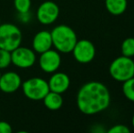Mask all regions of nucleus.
Here are the masks:
<instances>
[{
    "instance_id": "obj_3",
    "label": "nucleus",
    "mask_w": 134,
    "mask_h": 133,
    "mask_svg": "<svg viewBox=\"0 0 134 133\" xmlns=\"http://www.w3.org/2000/svg\"><path fill=\"white\" fill-rule=\"evenodd\" d=\"M22 32L18 26L11 23L0 25V48L13 51L21 46Z\"/></svg>"
},
{
    "instance_id": "obj_22",
    "label": "nucleus",
    "mask_w": 134,
    "mask_h": 133,
    "mask_svg": "<svg viewBox=\"0 0 134 133\" xmlns=\"http://www.w3.org/2000/svg\"><path fill=\"white\" fill-rule=\"evenodd\" d=\"M131 125H132V127H133V129H134V114H133V116H132V119H131Z\"/></svg>"
},
{
    "instance_id": "obj_19",
    "label": "nucleus",
    "mask_w": 134,
    "mask_h": 133,
    "mask_svg": "<svg viewBox=\"0 0 134 133\" xmlns=\"http://www.w3.org/2000/svg\"><path fill=\"white\" fill-rule=\"evenodd\" d=\"M108 133H131V130L125 125H115L108 130Z\"/></svg>"
},
{
    "instance_id": "obj_8",
    "label": "nucleus",
    "mask_w": 134,
    "mask_h": 133,
    "mask_svg": "<svg viewBox=\"0 0 134 133\" xmlns=\"http://www.w3.org/2000/svg\"><path fill=\"white\" fill-rule=\"evenodd\" d=\"M59 16V7L53 1H45L38 7L37 18L42 25L48 26L53 24Z\"/></svg>"
},
{
    "instance_id": "obj_7",
    "label": "nucleus",
    "mask_w": 134,
    "mask_h": 133,
    "mask_svg": "<svg viewBox=\"0 0 134 133\" xmlns=\"http://www.w3.org/2000/svg\"><path fill=\"white\" fill-rule=\"evenodd\" d=\"M37 60V56L34 50L19 46L11 51V62L19 68H29L33 67Z\"/></svg>"
},
{
    "instance_id": "obj_5",
    "label": "nucleus",
    "mask_w": 134,
    "mask_h": 133,
    "mask_svg": "<svg viewBox=\"0 0 134 133\" xmlns=\"http://www.w3.org/2000/svg\"><path fill=\"white\" fill-rule=\"evenodd\" d=\"M23 93L28 100H42L47 94L49 92V87L47 80L42 78H28L22 83Z\"/></svg>"
},
{
    "instance_id": "obj_6",
    "label": "nucleus",
    "mask_w": 134,
    "mask_h": 133,
    "mask_svg": "<svg viewBox=\"0 0 134 133\" xmlns=\"http://www.w3.org/2000/svg\"><path fill=\"white\" fill-rule=\"evenodd\" d=\"M71 52L77 62L80 64H88L95 57L96 48L91 41L88 39H81L77 41Z\"/></svg>"
},
{
    "instance_id": "obj_10",
    "label": "nucleus",
    "mask_w": 134,
    "mask_h": 133,
    "mask_svg": "<svg viewBox=\"0 0 134 133\" xmlns=\"http://www.w3.org/2000/svg\"><path fill=\"white\" fill-rule=\"evenodd\" d=\"M22 80L20 76L14 71H8L1 75L0 90L4 93H14L21 87Z\"/></svg>"
},
{
    "instance_id": "obj_17",
    "label": "nucleus",
    "mask_w": 134,
    "mask_h": 133,
    "mask_svg": "<svg viewBox=\"0 0 134 133\" xmlns=\"http://www.w3.org/2000/svg\"><path fill=\"white\" fill-rule=\"evenodd\" d=\"M14 5L18 13H27L31 8V0H14Z\"/></svg>"
},
{
    "instance_id": "obj_14",
    "label": "nucleus",
    "mask_w": 134,
    "mask_h": 133,
    "mask_svg": "<svg viewBox=\"0 0 134 133\" xmlns=\"http://www.w3.org/2000/svg\"><path fill=\"white\" fill-rule=\"evenodd\" d=\"M107 10L114 16H120L126 11L128 7L127 0H105Z\"/></svg>"
},
{
    "instance_id": "obj_11",
    "label": "nucleus",
    "mask_w": 134,
    "mask_h": 133,
    "mask_svg": "<svg viewBox=\"0 0 134 133\" xmlns=\"http://www.w3.org/2000/svg\"><path fill=\"white\" fill-rule=\"evenodd\" d=\"M48 83L50 91L62 94L69 89L70 86V78L66 73L56 71L52 73V76L50 77Z\"/></svg>"
},
{
    "instance_id": "obj_9",
    "label": "nucleus",
    "mask_w": 134,
    "mask_h": 133,
    "mask_svg": "<svg viewBox=\"0 0 134 133\" xmlns=\"http://www.w3.org/2000/svg\"><path fill=\"white\" fill-rule=\"evenodd\" d=\"M38 63L41 70L52 74L59 68L61 65V56L58 50L50 48L40 54Z\"/></svg>"
},
{
    "instance_id": "obj_21",
    "label": "nucleus",
    "mask_w": 134,
    "mask_h": 133,
    "mask_svg": "<svg viewBox=\"0 0 134 133\" xmlns=\"http://www.w3.org/2000/svg\"><path fill=\"white\" fill-rule=\"evenodd\" d=\"M31 18L29 12L27 13H18V19L22 23H27Z\"/></svg>"
},
{
    "instance_id": "obj_4",
    "label": "nucleus",
    "mask_w": 134,
    "mask_h": 133,
    "mask_svg": "<svg viewBox=\"0 0 134 133\" xmlns=\"http://www.w3.org/2000/svg\"><path fill=\"white\" fill-rule=\"evenodd\" d=\"M109 72L113 79L124 82L134 77V61L131 57L120 56L109 65Z\"/></svg>"
},
{
    "instance_id": "obj_18",
    "label": "nucleus",
    "mask_w": 134,
    "mask_h": 133,
    "mask_svg": "<svg viewBox=\"0 0 134 133\" xmlns=\"http://www.w3.org/2000/svg\"><path fill=\"white\" fill-rule=\"evenodd\" d=\"M11 64V52L0 48V69L7 68Z\"/></svg>"
},
{
    "instance_id": "obj_2",
    "label": "nucleus",
    "mask_w": 134,
    "mask_h": 133,
    "mask_svg": "<svg viewBox=\"0 0 134 133\" xmlns=\"http://www.w3.org/2000/svg\"><path fill=\"white\" fill-rule=\"evenodd\" d=\"M50 33L53 46L59 53H70L78 41L76 32L67 25L57 26Z\"/></svg>"
},
{
    "instance_id": "obj_1",
    "label": "nucleus",
    "mask_w": 134,
    "mask_h": 133,
    "mask_svg": "<svg viewBox=\"0 0 134 133\" xmlns=\"http://www.w3.org/2000/svg\"><path fill=\"white\" fill-rule=\"evenodd\" d=\"M110 104V93L103 83L90 81L82 86L77 95V106L85 115L104 111Z\"/></svg>"
},
{
    "instance_id": "obj_20",
    "label": "nucleus",
    "mask_w": 134,
    "mask_h": 133,
    "mask_svg": "<svg viewBox=\"0 0 134 133\" xmlns=\"http://www.w3.org/2000/svg\"><path fill=\"white\" fill-rule=\"evenodd\" d=\"M12 127L7 121H0V133H11Z\"/></svg>"
},
{
    "instance_id": "obj_13",
    "label": "nucleus",
    "mask_w": 134,
    "mask_h": 133,
    "mask_svg": "<svg viewBox=\"0 0 134 133\" xmlns=\"http://www.w3.org/2000/svg\"><path fill=\"white\" fill-rule=\"evenodd\" d=\"M42 100L45 107L49 110H58L63 105V98L61 94L54 91H49Z\"/></svg>"
},
{
    "instance_id": "obj_16",
    "label": "nucleus",
    "mask_w": 134,
    "mask_h": 133,
    "mask_svg": "<svg viewBox=\"0 0 134 133\" xmlns=\"http://www.w3.org/2000/svg\"><path fill=\"white\" fill-rule=\"evenodd\" d=\"M120 49L122 56L132 57L134 56V37H128L124 39L123 42L121 43Z\"/></svg>"
},
{
    "instance_id": "obj_12",
    "label": "nucleus",
    "mask_w": 134,
    "mask_h": 133,
    "mask_svg": "<svg viewBox=\"0 0 134 133\" xmlns=\"http://www.w3.org/2000/svg\"><path fill=\"white\" fill-rule=\"evenodd\" d=\"M52 46H53V43H52L50 31L41 30L34 36L33 41H32V47H33V50L36 53H43V52L50 49Z\"/></svg>"
},
{
    "instance_id": "obj_15",
    "label": "nucleus",
    "mask_w": 134,
    "mask_h": 133,
    "mask_svg": "<svg viewBox=\"0 0 134 133\" xmlns=\"http://www.w3.org/2000/svg\"><path fill=\"white\" fill-rule=\"evenodd\" d=\"M122 92L125 98L131 102H134V77L122 82Z\"/></svg>"
},
{
    "instance_id": "obj_24",
    "label": "nucleus",
    "mask_w": 134,
    "mask_h": 133,
    "mask_svg": "<svg viewBox=\"0 0 134 133\" xmlns=\"http://www.w3.org/2000/svg\"><path fill=\"white\" fill-rule=\"evenodd\" d=\"M1 75H2V74H1V72H0V78H1Z\"/></svg>"
},
{
    "instance_id": "obj_23",
    "label": "nucleus",
    "mask_w": 134,
    "mask_h": 133,
    "mask_svg": "<svg viewBox=\"0 0 134 133\" xmlns=\"http://www.w3.org/2000/svg\"><path fill=\"white\" fill-rule=\"evenodd\" d=\"M0 25H1V18H0Z\"/></svg>"
}]
</instances>
